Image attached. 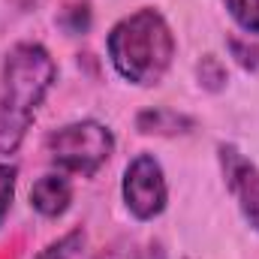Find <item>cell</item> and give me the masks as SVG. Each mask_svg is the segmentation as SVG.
<instances>
[{
	"label": "cell",
	"mask_w": 259,
	"mask_h": 259,
	"mask_svg": "<svg viewBox=\"0 0 259 259\" xmlns=\"http://www.w3.org/2000/svg\"><path fill=\"white\" fill-rule=\"evenodd\" d=\"M81 244H84V232H69V235H64L61 241L49 244L36 259H72L78 250H81Z\"/></svg>",
	"instance_id": "9c48e42d"
},
{
	"label": "cell",
	"mask_w": 259,
	"mask_h": 259,
	"mask_svg": "<svg viewBox=\"0 0 259 259\" xmlns=\"http://www.w3.org/2000/svg\"><path fill=\"white\" fill-rule=\"evenodd\" d=\"M15 175L18 169L9 166V163H0V226L9 214V205H12V193H15Z\"/></svg>",
	"instance_id": "30bf717a"
},
{
	"label": "cell",
	"mask_w": 259,
	"mask_h": 259,
	"mask_svg": "<svg viewBox=\"0 0 259 259\" xmlns=\"http://www.w3.org/2000/svg\"><path fill=\"white\" fill-rule=\"evenodd\" d=\"M46 151H49V160L61 172L91 178L115 154V136L100 121H75V124L55 130L46 139Z\"/></svg>",
	"instance_id": "3957f363"
},
{
	"label": "cell",
	"mask_w": 259,
	"mask_h": 259,
	"mask_svg": "<svg viewBox=\"0 0 259 259\" xmlns=\"http://www.w3.org/2000/svg\"><path fill=\"white\" fill-rule=\"evenodd\" d=\"M55 78L58 66L46 46L18 42L9 49L0 69V157L21 148Z\"/></svg>",
	"instance_id": "6da1fadb"
},
{
	"label": "cell",
	"mask_w": 259,
	"mask_h": 259,
	"mask_svg": "<svg viewBox=\"0 0 259 259\" xmlns=\"http://www.w3.org/2000/svg\"><path fill=\"white\" fill-rule=\"evenodd\" d=\"M69 202H72V184H69V178L61 175V172H52V175L36 178V184L30 187V205L42 217H52L55 220V217L66 214Z\"/></svg>",
	"instance_id": "8992f818"
},
{
	"label": "cell",
	"mask_w": 259,
	"mask_h": 259,
	"mask_svg": "<svg viewBox=\"0 0 259 259\" xmlns=\"http://www.w3.org/2000/svg\"><path fill=\"white\" fill-rule=\"evenodd\" d=\"M106 49L121 78L139 88H154L172 66L175 36L157 9H139L112 27Z\"/></svg>",
	"instance_id": "7a4b0ae2"
},
{
	"label": "cell",
	"mask_w": 259,
	"mask_h": 259,
	"mask_svg": "<svg viewBox=\"0 0 259 259\" xmlns=\"http://www.w3.org/2000/svg\"><path fill=\"white\" fill-rule=\"evenodd\" d=\"M139 130L142 133H157V136H178V133H187L193 127L190 118L178 115V112H169V109H148L139 115Z\"/></svg>",
	"instance_id": "52a82bcc"
},
{
	"label": "cell",
	"mask_w": 259,
	"mask_h": 259,
	"mask_svg": "<svg viewBox=\"0 0 259 259\" xmlns=\"http://www.w3.org/2000/svg\"><path fill=\"white\" fill-rule=\"evenodd\" d=\"M121 190H124L127 211L136 220H154L166 211V202H169L166 175L151 154H139L130 160V166L124 169Z\"/></svg>",
	"instance_id": "277c9868"
},
{
	"label": "cell",
	"mask_w": 259,
	"mask_h": 259,
	"mask_svg": "<svg viewBox=\"0 0 259 259\" xmlns=\"http://www.w3.org/2000/svg\"><path fill=\"white\" fill-rule=\"evenodd\" d=\"M220 163L229 193L235 196L247 223L259 229V169L232 145H220Z\"/></svg>",
	"instance_id": "5b68a950"
},
{
	"label": "cell",
	"mask_w": 259,
	"mask_h": 259,
	"mask_svg": "<svg viewBox=\"0 0 259 259\" xmlns=\"http://www.w3.org/2000/svg\"><path fill=\"white\" fill-rule=\"evenodd\" d=\"M133 259H166V253H163L160 244H145L142 250H136V256Z\"/></svg>",
	"instance_id": "8fae6325"
},
{
	"label": "cell",
	"mask_w": 259,
	"mask_h": 259,
	"mask_svg": "<svg viewBox=\"0 0 259 259\" xmlns=\"http://www.w3.org/2000/svg\"><path fill=\"white\" fill-rule=\"evenodd\" d=\"M235 24L247 33H259V0H223Z\"/></svg>",
	"instance_id": "ba28073f"
}]
</instances>
